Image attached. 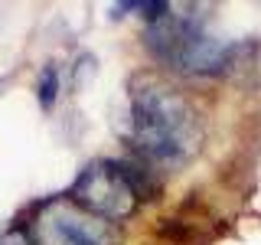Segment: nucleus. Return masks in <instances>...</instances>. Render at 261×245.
<instances>
[{"mask_svg": "<svg viewBox=\"0 0 261 245\" xmlns=\"http://www.w3.org/2000/svg\"><path fill=\"white\" fill-rule=\"evenodd\" d=\"M127 141L147 167H186L206 141L199 108L167 79L141 72L127 85Z\"/></svg>", "mask_w": 261, "mask_h": 245, "instance_id": "1", "label": "nucleus"}, {"mask_svg": "<svg viewBox=\"0 0 261 245\" xmlns=\"http://www.w3.org/2000/svg\"><path fill=\"white\" fill-rule=\"evenodd\" d=\"M144 46L150 56L183 76H225L245 56V43L219 39L206 30V16L193 4H163V10L147 20Z\"/></svg>", "mask_w": 261, "mask_h": 245, "instance_id": "2", "label": "nucleus"}, {"mask_svg": "<svg viewBox=\"0 0 261 245\" xmlns=\"http://www.w3.org/2000/svg\"><path fill=\"white\" fill-rule=\"evenodd\" d=\"M160 183L153 180L144 160H92L69 186V200L105 223H124L141 209L144 200H153Z\"/></svg>", "mask_w": 261, "mask_h": 245, "instance_id": "3", "label": "nucleus"}, {"mask_svg": "<svg viewBox=\"0 0 261 245\" xmlns=\"http://www.w3.org/2000/svg\"><path fill=\"white\" fill-rule=\"evenodd\" d=\"M30 239L33 245H121V232L75 206L69 196H56L39 206L30 223Z\"/></svg>", "mask_w": 261, "mask_h": 245, "instance_id": "4", "label": "nucleus"}, {"mask_svg": "<svg viewBox=\"0 0 261 245\" xmlns=\"http://www.w3.org/2000/svg\"><path fill=\"white\" fill-rule=\"evenodd\" d=\"M59 85H62L59 65H56V62H46L43 72H39V79H36V98H39V108H43V111H53L56 98H59Z\"/></svg>", "mask_w": 261, "mask_h": 245, "instance_id": "5", "label": "nucleus"}]
</instances>
